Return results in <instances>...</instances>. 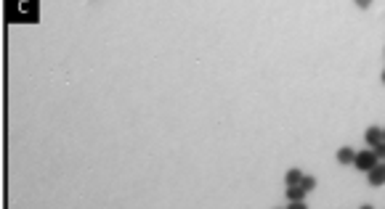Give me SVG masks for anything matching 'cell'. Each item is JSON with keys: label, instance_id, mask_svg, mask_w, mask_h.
Returning <instances> with one entry per match:
<instances>
[{"label": "cell", "instance_id": "obj_6", "mask_svg": "<svg viewBox=\"0 0 385 209\" xmlns=\"http://www.w3.org/2000/svg\"><path fill=\"white\" fill-rule=\"evenodd\" d=\"M303 196H305V191L300 185H287V199L290 201H303Z\"/></svg>", "mask_w": 385, "mask_h": 209}, {"label": "cell", "instance_id": "obj_2", "mask_svg": "<svg viewBox=\"0 0 385 209\" xmlns=\"http://www.w3.org/2000/svg\"><path fill=\"white\" fill-rule=\"evenodd\" d=\"M367 180H369V185H375V188H377V185H385V164L380 162L372 172H367Z\"/></svg>", "mask_w": 385, "mask_h": 209}, {"label": "cell", "instance_id": "obj_13", "mask_svg": "<svg viewBox=\"0 0 385 209\" xmlns=\"http://www.w3.org/2000/svg\"><path fill=\"white\" fill-rule=\"evenodd\" d=\"M382 164H385V162H382Z\"/></svg>", "mask_w": 385, "mask_h": 209}, {"label": "cell", "instance_id": "obj_12", "mask_svg": "<svg viewBox=\"0 0 385 209\" xmlns=\"http://www.w3.org/2000/svg\"><path fill=\"white\" fill-rule=\"evenodd\" d=\"M382 140H385V130H382Z\"/></svg>", "mask_w": 385, "mask_h": 209}, {"label": "cell", "instance_id": "obj_7", "mask_svg": "<svg viewBox=\"0 0 385 209\" xmlns=\"http://www.w3.org/2000/svg\"><path fill=\"white\" fill-rule=\"evenodd\" d=\"M300 188L305 191V194H311V191L316 188V178H311V175H303V180H300Z\"/></svg>", "mask_w": 385, "mask_h": 209}, {"label": "cell", "instance_id": "obj_9", "mask_svg": "<svg viewBox=\"0 0 385 209\" xmlns=\"http://www.w3.org/2000/svg\"><path fill=\"white\" fill-rule=\"evenodd\" d=\"M287 209H308V206H305V201H290Z\"/></svg>", "mask_w": 385, "mask_h": 209}, {"label": "cell", "instance_id": "obj_3", "mask_svg": "<svg viewBox=\"0 0 385 209\" xmlns=\"http://www.w3.org/2000/svg\"><path fill=\"white\" fill-rule=\"evenodd\" d=\"M364 140H367V146H372V149L380 146V143H382V130H380V127H369Z\"/></svg>", "mask_w": 385, "mask_h": 209}, {"label": "cell", "instance_id": "obj_11", "mask_svg": "<svg viewBox=\"0 0 385 209\" xmlns=\"http://www.w3.org/2000/svg\"><path fill=\"white\" fill-rule=\"evenodd\" d=\"M382 82H385V72H382Z\"/></svg>", "mask_w": 385, "mask_h": 209}, {"label": "cell", "instance_id": "obj_4", "mask_svg": "<svg viewBox=\"0 0 385 209\" xmlns=\"http://www.w3.org/2000/svg\"><path fill=\"white\" fill-rule=\"evenodd\" d=\"M353 159H356V151L348 149V146H343L340 151H337V162L340 164H353Z\"/></svg>", "mask_w": 385, "mask_h": 209}, {"label": "cell", "instance_id": "obj_10", "mask_svg": "<svg viewBox=\"0 0 385 209\" xmlns=\"http://www.w3.org/2000/svg\"><path fill=\"white\" fill-rule=\"evenodd\" d=\"M361 209H375V206H369V204H364V206H361Z\"/></svg>", "mask_w": 385, "mask_h": 209}, {"label": "cell", "instance_id": "obj_5", "mask_svg": "<svg viewBox=\"0 0 385 209\" xmlns=\"http://www.w3.org/2000/svg\"><path fill=\"white\" fill-rule=\"evenodd\" d=\"M300 180H303V172H300L298 167L287 170V175H284V183H287V185H300Z\"/></svg>", "mask_w": 385, "mask_h": 209}, {"label": "cell", "instance_id": "obj_1", "mask_svg": "<svg viewBox=\"0 0 385 209\" xmlns=\"http://www.w3.org/2000/svg\"><path fill=\"white\" fill-rule=\"evenodd\" d=\"M377 164H380V159H377V154H375L372 149H369V151H356L353 167H356L359 172H372Z\"/></svg>", "mask_w": 385, "mask_h": 209}, {"label": "cell", "instance_id": "obj_8", "mask_svg": "<svg viewBox=\"0 0 385 209\" xmlns=\"http://www.w3.org/2000/svg\"><path fill=\"white\" fill-rule=\"evenodd\" d=\"M372 151H375V154H377V159H382V162H385V140H382V143H380V146H375V149H372Z\"/></svg>", "mask_w": 385, "mask_h": 209}]
</instances>
